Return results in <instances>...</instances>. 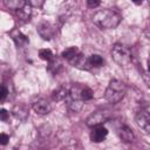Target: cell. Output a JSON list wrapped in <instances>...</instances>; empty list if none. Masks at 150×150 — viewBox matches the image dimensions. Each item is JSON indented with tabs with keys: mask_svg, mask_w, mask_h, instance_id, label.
I'll list each match as a JSON object with an SVG mask.
<instances>
[{
	"mask_svg": "<svg viewBox=\"0 0 150 150\" xmlns=\"http://www.w3.org/2000/svg\"><path fill=\"white\" fill-rule=\"evenodd\" d=\"M8 116H9V114L6 109H0V120L1 121H7Z\"/></svg>",
	"mask_w": 150,
	"mask_h": 150,
	"instance_id": "23",
	"label": "cell"
},
{
	"mask_svg": "<svg viewBox=\"0 0 150 150\" xmlns=\"http://www.w3.org/2000/svg\"><path fill=\"white\" fill-rule=\"evenodd\" d=\"M39 56H40V59H42V60H45V61H48V62L54 57L52 50L48 49V48L40 49V50H39Z\"/></svg>",
	"mask_w": 150,
	"mask_h": 150,
	"instance_id": "19",
	"label": "cell"
},
{
	"mask_svg": "<svg viewBox=\"0 0 150 150\" xmlns=\"http://www.w3.org/2000/svg\"><path fill=\"white\" fill-rule=\"evenodd\" d=\"M79 53H80V50H79V48H77V47H69V48H66V49L62 52L61 56H62L63 59H66V60L70 61V60H71V59H74Z\"/></svg>",
	"mask_w": 150,
	"mask_h": 150,
	"instance_id": "16",
	"label": "cell"
},
{
	"mask_svg": "<svg viewBox=\"0 0 150 150\" xmlns=\"http://www.w3.org/2000/svg\"><path fill=\"white\" fill-rule=\"evenodd\" d=\"M125 91H127V88H125V84L120 81V80H111L105 89V94H104V98L109 102V103H112V104H116L118 103L125 95Z\"/></svg>",
	"mask_w": 150,
	"mask_h": 150,
	"instance_id": "2",
	"label": "cell"
},
{
	"mask_svg": "<svg viewBox=\"0 0 150 150\" xmlns=\"http://www.w3.org/2000/svg\"><path fill=\"white\" fill-rule=\"evenodd\" d=\"M33 109L36 114L39 115H47L50 110H52V107H50V103L45 100V98H40L34 104H33Z\"/></svg>",
	"mask_w": 150,
	"mask_h": 150,
	"instance_id": "9",
	"label": "cell"
},
{
	"mask_svg": "<svg viewBox=\"0 0 150 150\" xmlns=\"http://www.w3.org/2000/svg\"><path fill=\"white\" fill-rule=\"evenodd\" d=\"M80 96H81V100H82L83 102L89 101V100L93 98V91H91V89L88 88V87H82Z\"/></svg>",
	"mask_w": 150,
	"mask_h": 150,
	"instance_id": "20",
	"label": "cell"
},
{
	"mask_svg": "<svg viewBox=\"0 0 150 150\" xmlns=\"http://www.w3.org/2000/svg\"><path fill=\"white\" fill-rule=\"evenodd\" d=\"M88 61H89V63H90L91 67H102L103 63H104V60L102 59V56H100L97 54L90 55L88 57Z\"/></svg>",
	"mask_w": 150,
	"mask_h": 150,
	"instance_id": "17",
	"label": "cell"
},
{
	"mask_svg": "<svg viewBox=\"0 0 150 150\" xmlns=\"http://www.w3.org/2000/svg\"><path fill=\"white\" fill-rule=\"evenodd\" d=\"M9 141V136L5 132H1L0 134V145H6Z\"/></svg>",
	"mask_w": 150,
	"mask_h": 150,
	"instance_id": "22",
	"label": "cell"
},
{
	"mask_svg": "<svg viewBox=\"0 0 150 150\" xmlns=\"http://www.w3.org/2000/svg\"><path fill=\"white\" fill-rule=\"evenodd\" d=\"M4 4H5V6L7 7V8H9V9H14V11H20L27 2L26 1H23V0H6V1H4Z\"/></svg>",
	"mask_w": 150,
	"mask_h": 150,
	"instance_id": "15",
	"label": "cell"
},
{
	"mask_svg": "<svg viewBox=\"0 0 150 150\" xmlns=\"http://www.w3.org/2000/svg\"><path fill=\"white\" fill-rule=\"evenodd\" d=\"M55 30V27L48 21H43L38 26V32L43 40H50L54 36Z\"/></svg>",
	"mask_w": 150,
	"mask_h": 150,
	"instance_id": "7",
	"label": "cell"
},
{
	"mask_svg": "<svg viewBox=\"0 0 150 150\" xmlns=\"http://www.w3.org/2000/svg\"><path fill=\"white\" fill-rule=\"evenodd\" d=\"M11 36H12V39L14 40V42L16 43L18 47H25V46L29 42L28 38H27L25 34H22V33H21L19 29H16V28L11 32Z\"/></svg>",
	"mask_w": 150,
	"mask_h": 150,
	"instance_id": "11",
	"label": "cell"
},
{
	"mask_svg": "<svg viewBox=\"0 0 150 150\" xmlns=\"http://www.w3.org/2000/svg\"><path fill=\"white\" fill-rule=\"evenodd\" d=\"M136 123L145 134H149V131H150V115H149L148 109H141L137 112Z\"/></svg>",
	"mask_w": 150,
	"mask_h": 150,
	"instance_id": "6",
	"label": "cell"
},
{
	"mask_svg": "<svg viewBox=\"0 0 150 150\" xmlns=\"http://www.w3.org/2000/svg\"><path fill=\"white\" fill-rule=\"evenodd\" d=\"M61 67H62V63L57 60V59H52L50 61H49V66H48V70L49 71H52L53 74H55V73H57L59 71V69H61Z\"/></svg>",
	"mask_w": 150,
	"mask_h": 150,
	"instance_id": "18",
	"label": "cell"
},
{
	"mask_svg": "<svg viewBox=\"0 0 150 150\" xmlns=\"http://www.w3.org/2000/svg\"><path fill=\"white\" fill-rule=\"evenodd\" d=\"M7 95H8V90L5 86L0 84V103H2L6 98H7Z\"/></svg>",
	"mask_w": 150,
	"mask_h": 150,
	"instance_id": "21",
	"label": "cell"
},
{
	"mask_svg": "<svg viewBox=\"0 0 150 150\" xmlns=\"http://www.w3.org/2000/svg\"><path fill=\"white\" fill-rule=\"evenodd\" d=\"M16 14H18V18L22 21H28L30 19V15H32V6L29 4H26L20 11H16Z\"/></svg>",
	"mask_w": 150,
	"mask_h": 150,
	"instance_id": "13",
	"label": "cell"
},
{
	"mask_svg": "<svg viewBox=\"0 0 150 150\" xmlns=\"http://www.w3.org/2000/svg\"><path fill=\"white\" fill-rule=\"evenodd\" d=\"M81 89H82V86H73L69 89L67 97L64 98L67 102V107L74 112L80 111L83 107V101L81 100V96H80Z\"/></svg>",
	"mask_w": 150,
	"mask_h": 150,
	"instance_id": "4",
	"label": "cell"
},
{
	"mask_svg": "<svg viewBox=\"0 0 150 150\" xmlns=\"http://www.w3.org/2000/svg\"><path fill=\"white\" fill-rule=\"evenodd\" d=\"M108 135V129L100 125V127H95L90 134V139L95 143H100L102 142Z\"/></svg>",
	"mask_w": 150,
	"mask_h": 150,
	"instance_id": "10",
	"label": "cell"
},
{
	"mask_svg": "<svg viewBox=\"0 0 150 150\" xmlns=\"http://www.w3.org/2000/svg\"><path fill=\"white\" fill-rule=\"evenodd\" d=\"M118 136L121 137L122 141L124 142H132L134 141V134H132V130L127 127V125H123L120 131H118Z\"/></svg>",
	"mask_w": 150,
	"mask_h": 150,
	"instance_id": "12",
	"label": "cell"
},
{
	"mask_svg": "<svg viewBox=\"0 0 150 150\" xmlns=\"http://www.w3.org/2000/svg\"><path fill=\"white\" fill-rule=\"evenodd\" d=\"M87 4H88V6L90 7V8H95V7H97L101 2L100 1H93V0H88L87 1Z\"/></svg>",
	"mask_w": 150,
	"mask_h": 150,
	"instance_id": "24",
	"label": "cell"
},
{
	"mask_svg": "<svg viewBox=\"0 0 150 150\" xmlns=\"http://www.w3.org/2000/svg\"><path fill=\"white\" fill-rule=\"evenodd\" d=\"M69 62H70L74 67L80 68V69H83V70H89V69L91 68V66H90L88 59L84 57V55L81 54V53H79V54H77L74 59H71Z\"/></svg>",
	"mask_w": 150,
	"mask_h": 150,
	"instance_id": "8",
	"label": "cell"
},
{
	"mask_svg": "<svg viewBox=\"0 0 150 150\" xmlns=\"http://www.w3.org/2000/svg\"><path fill=\"white\" fill-rule=\"evenodd\" d=\"M68 93H69V89H67L66 87H57L55 90H53L52 97L54 101H62L67 97Z\"/></svg>",
	"mask_w": 150,
	"mask_h": 150,
	"instance_id": "14",
	"label": "cell"
},
{
	"mask_svg": "<svg viewBox=\"0 0 150 150\" xmlns=\"http://www.w3.org/2000/svg\"><path fill=\"white\" fill-rule=\"evenodd\" d=\"M111 56H112L114 61L120 67H123V68L129 67L132 61V54H131L130 48L122 43H115L112 46Z\"/></svg>",
	"mask_w": 150,
	"mask_h": 150,
	"instance_id": "3",
	"label": "cell"
},
{
	"mask_svg": "<svg viewBox=\"0 0 150 150\" xmlns=\"http://www.w3.org/2000/svg\"><path fill=\"white\" fill-rule=\"evenodd\" d=\"M28 4H29L30 6L34 5V6H38V7H39V6H42V5H43V1H40V2H39V1H38V2H36V1H30V2H28Z\"/></svg>",
	"mask_w": 150,
	"mask_h": 150,
	"instance_id": "25",
	"label": "cell"
},
{
	"mask_svg": "<svg viewBox=\"0 0 150 150\" xmlns=\"http://www.w3.org/2000/svg\"><path fill=\"white\" fill-rule=\"evenodd\" d=\"M109 120V114L105 110H96L93 114H90L87 118V125L95 128V127H100L102 125L104 122H107Z\"/></svg>",
	"mask_w": 150,
	"mask_h": 150,
	"instance_id": "5",
	"label": "cell"
},
{
	"mask_svg": "<svg viewBox=\"0 0 150 150\" xmlns=\"http://www.w3.org/2000/svg\"><path fill=\"white\" fill-rule=\"evenodd\" d=\"M122 20L121 14L111 8H105L97 11L93 16V22L102 29H112L116 28Z\"/></svg>",
	"mask_w": 150,
	"mask_h": 150,
	"instance_id": "1",
	"label": "cell"
}]
</instances>
